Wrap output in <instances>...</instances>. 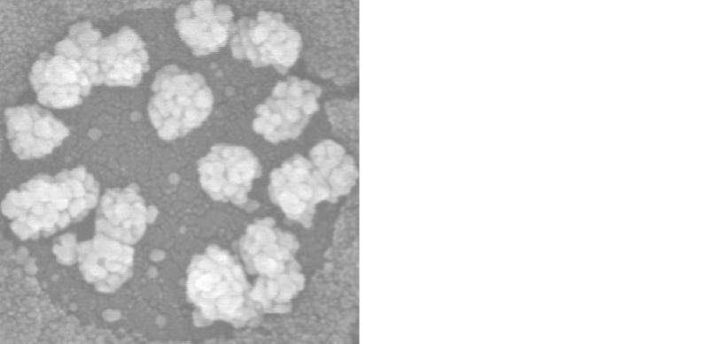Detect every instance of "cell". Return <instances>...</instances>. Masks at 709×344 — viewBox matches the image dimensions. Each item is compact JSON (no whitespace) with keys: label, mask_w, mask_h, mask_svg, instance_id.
Returning <instances> with one entry per match:
<instances>
[{"label":"cell","mask_w":709,"mask_h":344,"mask_svg":"<svg viewBox=\"0 0 709 344\" xmlns=\"http://www.w3.org/2000/svg\"><path fill=\"white\" fill-rule=\"evenodd\" d=\"M148 60L140 36L133 29L123 27L101 42L97 56L101 83L135 87L149 70Z\"/></svg>","instance_id":"4fadbf2b"},{"label":"cell","mask_w":709,"mask_h":344,"mask_svg":"<svg viewBox=\"0 0 709 344\" xmlns=\"http://www.w3.org/2000/svg\"><path fill=\"white\" fill-rule=\"evenodd\" d=\"M147 213L137 186L108 189L97 210L96 232L125 244H134L145 231Z\"/></svg>","instance_id":"5bb4252c"},{"label":"cell","mask_w":709,"mask_h":344,"mask_svg":"<svg viewBox=\"0 0 709 344\" xmlns=\"http://www.w3.org/2000/svg\"><path fill=\"white\" fill-rule=\"evenodd\" d=\"M29 80L38 101L57 109L80 104L93 86L74 61L57 54L43 55L34 64Z\"/></svg>","instance_id":"30bf717a"},{"label":"cell","mask_w":709,"mask_h":344,"mask_svg":"<svg viewBox=\"0 0 709 344\" xmlns=\"http://www.w3.org/2000/svg\"><path fill=\"white\" fill-rule=\"evenodd\" d=\"M269 195L285 215L308 228L315 208L321 201H330V192L314 165L304 157L295 155L270 174Z\"/></svg>","instance_id":"ba28073f"},{"label":"cell","mask_w":709,"mask_h":344,"mask_svg":"<svg viewBox=\"0 0 709 344\" xmlns=\"http://www.w3.org/2000/svg\"><path fill=\"white\" fill-rule=\"evenodd\" d=\"M148 112L158 134L170 141L198 127L208 117L213 95L202 75L176 65H167L156 74Z\"/></svg>","instance_id":"277c9868"},{"label":"cell","mask_w":709,"mask_h":344,"mask_svg":"<svg viewBox=\"0 0 709 344\" xmlns=\"http://www.w3.org/2000/svg\"><path fill=\"white\" fill-rule=\"evenodd\" d=\"M312 164L330 192V202L349 193L357 179L354 159L331 140L316 144L309 153Z\"/></svg>","instance_id":"9a60e30c"},{"label":"cell","mask_w":709,"mask_h":344,"mask_svg":"<svg viewBox=\"0 0 709 344\" xmlns=\"http://www.w3.org/2000/svg\"><path fill=\"white\" fill-rule=\"evenodd\" d=\"M233 19L231 8L214 1H193L175 11V27L196 56L209 55L223 47Z\"/></svg>","instance_id":"8fae6325"},{"label":"cell","mask_w":709,"mask_h":344,"mask_svg":"<svg viewBox=\"0 0 709 344\" xmlns=\"http://www.w3.org/2000/svg\"><path fill=\"white\" fill-rule=\"evenodd\" d=\"M4 117L11 148L21 159L50 154L69 134L60 120L37 105L8 108Z\"/></svg>","instance_id":"9c48e42d"},{"label":"cell","mask_w":709,"mask_h":344,"mask_svg":"<svg viewBox=\"0 0 709 344\" xmlns=\"http://www.w3.org/2000/svg\"><path fill=\"white\" fill-rule=\"evenodd\" d=\"M319 86L289 77L279 81L265 103L256 107L253 130L273 143L297 138L319 108Z\"/></svg>","instance_id":"8992f818"},{"label":"cell","mask_w":709,"mask_h":344,"mask_svg":"<svg viewBox=\"0 0 709 344\" xmlns=\"http://www.w3.org/2000/svg\"><path fill=\"white\" fill-rule=\"evenodd\" d=\"M203 189L215 201L244 206L253 181L261 174L257 157L242 146L217 144L199 161Z\"/></svg>","instance_id":"52a82bcc"},{"label":"cell","mask_w":709,"mask_h":344,"mask_svg":"<svg viewBox=\"0 0 709 344\" xmlns=\"http://www.w3.org/2000/svg\"><path fill=\"white\" fill-rule=\"evenodd\" d=\"M98 185L83 166L55 176L39 174L11 190L2 211L21 240L51 234L81 220L96 206Z\"/></svg>","instance_id":"6da1fadb"},{"label":"cell","mask_w":709,"mask_h":344,"mask_svg":"<svg viewBox=\"0 0 709 344\" xmlns=\"http://www.w3.org/2000/svg\"><path fill=\"white\" fill-rule=\"evenodd\" d=\"M300 245L296 238L266 218L250 225L240 241L247 271L258 274L251 297L265 312L284 313L303 289L305 279L294 258Z\"/></svg>","instance_id":"7a4b0ae2"},{"label":"cell","mask_w":709,"mask_h":344,"mask_svg":"<svg viewBox=\"0 0 709 344\" xmlns=\"http://www.w3.org/2000/svg\"><path fill=\"white\" fill-rule=\"evenodd\" d=\"M79 268L97 290L112 293L132 274L134 249L102 234L77 245Z\"/></svg>","instance_id":"7c38bea8"},{"label":"cell","mask_w":709,"mask_h":344,"mask_svg":"<svg viewBox=\"0 0 709 344\" xmlns=\"http://www.w3.org/2000/svg\"><path fill=\"white\" fill-rule=\"evenodd\" d=\"M231 51L255 67L272 65L285 73L297 61L301 36L280 13L261 11L253 19L242 18L234 27Z\"/></svg>","instance_id":"5b68a950"},{"label":"cell","mask_w":709,"mask_h":344,"mask_svg":"<svg viewBox=\"0 0 709 344\" xmlns=\"http://www.w3.org/2000/svg\"><path fill=\"white\" fill-rule=\"evenodd\" d=\"M101 33L89 22L73 25L68 35L55 45V53L74 61L90 78L93 86L101 84L97 56Z\"/></svg>","instance_id":"2e32d148"},{"label":"cell","mask_w":709,"mask_h":344,"mask_svg":"<svg viewBox=\"0 0 709 344\" xmlns=\"http://www.w3.org/2000/svg\"><path fill=\"white\" fill-rule=\"evenodd\" d=\"M186 287L191 302L208 320H223L242 327L257 318L256 305L241 265L215 245L192 258Z\"/></svg>","instance_id":"3957f363"}]
</instances>
